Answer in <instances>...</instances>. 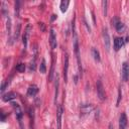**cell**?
Listing matches in <instances>:
<instances>
[{
  "label": "cell",
  "instance_id": "26",
  "mask_svg": "<svg viewBox=\"0 0 129 129\" xmlns=\"http://www.w3.org/2000/svg\"><path fill=\"white\" fill-rule=\"evenodd\" d=\"M121 98H122V93H121V88H119V92H118V100H117V106L119 105Z\"/></svg>",
  "mask_w": 129,
  "mask_h": 129
},
{
  "label": "cell",
  "instance_id": "14",
  "mask_svg": "<svg viewBox=\"0 0 129 129\" xmlns=\"http://www.w3.org/2000/svg\"><path fill=\"white\" fill-rule=\"evenodd\" d=\"M69 4H70V1H68V0H62V1L60 2V6H59L60 11H61V12H66L67 9H68V7H69Z\"/></svg>",
  "mask_w": 129,
  "mask_h": 129
},
{
  "label": "cell",
  "instance_id": "16",
  "mask_svg": "<svg viewBox=\"0 0 129 129\" xmlns=\"http://www.w3.org/2000/svg\"><path fill=\"white\" fill-rule=\"evenodd\" d=\"M39 72H40L41 74H45V73H46V66H45V60H44V58H42V60H41V62H40Z\"/></svg>",
  "mask_w": 129,
  "mask_h": 129
},
{
  "label": "cell",
  "instance_id": "20",
  "mask_svg": "<svg viewBox=\"0 0 129 129\" xmlns=\"http://www.w3.org/2000/svg\"><path fill=\"white\" fill-rule=\"evenodd\" d=\"M16 71L19 72V73H24V71H25V64L24 63H18L16 66Z\"/></svg>",
  "mask_w": 129,
  "mask_h": 129
},
{
  "label": "cell",
  "instance_id": "23",
  "mask_svg": "<svg viewBox=\"0 0 129 129\" xmlns=\"http://www.w3.org/2000/svg\"><path fill=\"white\" fill-rule=\"evenodd\" d=\"M19 4H20L19 1H16L15 2V14H16V16L19 15Z\"/></svg>",
  "mask_w": 129,
  "mask_h": 129
},
{
  "label": "cell",
  "instance_id": "29",
  "mask_svg": "<svg viewBox=\"0 0 129 129\" xmlns=\"http://www.w3.org/2000/svg\"><path fill=\"white\" fill-rule=\"evenodd\" d=\"M39 27H41V30H42V31H44V24H43L42 22H40V23H39Z\"/></svg>",
  "mask_w": 129,
  "mask_h": 129
},
{
  "label": "cell",
  "instance_id": "10",
  "mask_svg": "<svg viewBox=\"0 0 129 129\" xmlns=\"http://www.w3.org/2000/svg\"><path fill=\"white\" fill-rule=\"evenodd\" d=\"M93 110H94V106L91 105V104H84V105L81 106V109H80L81 114H83V115L88 114V113H91Z\"/></svg>",
  "mask_w": 129,
  "mask_h": 129
},
{
  "label": "cell",
  "instance_id": "6",
  "mask_svg": "<svg viewBox=\"0 0 129 129\" xmlns=\"http://www.w3.org/2000/svg\"><path fill=\"white\" fill-rule=\"evenodd\" d=\"M49 44H50V47L52 49H54L56 47V35H55L53 28H51L50 32H49Z\"/></svg>",
  "mask_w": 129,
  "mask_h": 129
},
{
  "label": "cell",
  "instance_id": "2",
  "mask_svg": "<svg viewBox=\"0 0 129 129\" xmlns=\"http://www.w3.org/2000/svg\"><path fill=\"white\" fill-rule=\"evenodd\" d=\"M103 38H104V44H105V48L107 51L110 50V46H111V40H110V36L108 33L107 28L103 29Z\"/></svg>",
  "mask_w": 129,
  "mask_h": 129
},
{
  "label": "cell",
  "instance_id": "27",
  "mask_svg": "<svg viewBox=\"0 0 129 129\" xmlns=\"http://www.w3.org/2000/svg\"><path fill=\"white\" fill-rule=\"evenodd\" d=\"M30 70L31 71H34L35 70V59H33V61L30 62Z\"/></svg>",
  "mask_w": 129,
  "mask_h": 129
},
{
  "label": "cell",
  "instance_id": "8",
  "mask_svg": "<svg viewBox=\"0 0 129 129\" xmlns=\"http://www.w3.org/2000/svg\"><path fill=\"white\" fill-rule=\"evenodd\" d=\"M30 30H31V26H30V24H28V25L26 26V28H25V30H24V34H23V36H22V42H23L24 47L27 46V40H28V36H29V34H30Z\"/></svg>",
  "mask_w": 129,
  "mask_h": 129
},
{
  "label": "cell",
  "instance_id": "13",
  "mask_svg": "<svg viewBox=\"0 0 129 129\" xmlns=\"http://www.w3.org/2000/svg\"><path fill=\"white\" fill-rule=\"evenodd\" d=\"M38 93V87L37 86H35V85H32V86H30L28 89H27V95L28 96H35L36 94Z\"/></svg>",
  "mask_w": 129,
  "mask_h": 129
},
{
  "label": "cell",
  "instance_id": "25",
  "mask_svg": "<svg viewBox=\"0 0 129 129\" xmlns=\"http://www.w3.org/2000/svg\"><path fill=\"white\" fill-rule=\"evenodd\" d=\"M102 5H103V8H104V15L106 16L107 15V5H108V2L107 1H102Z\"/></svg>",
  "mask_w": 129,
  "mask_h": 129
},
{
  "label": "cell",
  "instance_id": "3",
  "mask_svg": "<svg viewBox=\"0 0 129 129\" xmlns=\"http://www.w3.org/2000/svg\"><path fill=\"white\" fill-rule=\"evenodd\" d=\"M68 71H69V55L68 53L64 54V58H63V80L64 83L68 82Z\"/></svg>",
  "mask_w": 129,
  "mask_h": 129
},
{
  "label": "cell",
  "instance_id": "31",
  "mask_svg": "<svg viewBox=\"0 0 129 129\" xmlns=\"http://www.w3.org/2000/svg\"><path fill=\"white\" fill-rule=\"evenodd\" d=\"M55 17H56V15L52 14V15H51V20H54V19H55Z\"/></svg>",
  "mask_w": 129,
  "mask_h": 129
},
{
  "label": "cell",
  "instance_id": "12",
  "mask_svg": "<svg viewBox=\"0 0 129 129\" xmlns=\"http://www.w3.org/2000/svg\"><path fill=\"white\" fill-rule=\"evenodd\" d=\"M15 98H16V94L14 92H9V93H7V94L2 96V100L4 102H9V101H11V100H13Z\"/></svg>",
  "mask_w": 129,
  "mask_h": 129
},
{
  "label": "cell",
  "instance_id": "5",
  "mask_svg": "<svg viewBox=\"0 0 129 129\" xmlns=\"http://www.w3.org/2000/svg\"><path fill=\"white\" fill-rule=\"evenodd\" d=\"M128 124V119L125 113H121L119 118V129H126Z\"/></svg>",
  "mask_w": 129,
  "mask_h": 129
},
{
  "label": "cell",
  "instance_id": "4",
  "mask_svg": "<svg viewBox=\"0 0 129 129\" xmlns=\"http://www.w3.org/2000/svg\"><path fill=\"white\" fill-rule=\"evenodd\" d=\"M122 79L124 82L129 80V64L127 62H123L122 66Z\"/></svg>",
  "mask_w": 129,
  "mask_h": 129
},
{
  "label": "cell",
  "instance_id": "21",
  "mask_svg": "<svg viewBox=\"0 0 129 129\" xmlns=\"http://www.w3.org/2000/svg\"><path fill=\"white\" fill-rule=\"evenodd\" d=\"M6 27H7V33H8V35H10L11 34V19H10L9 16L7 18V25H6Z\"/></svg>",
  "mask_w": 129,
  "mask_h": 129
},
{
  "label": "cell",
  "instance_id": "7",
  "mask_svg": "<svg viewBox=\"0 0 129 129\" xmlns=\"http://www.w3.org/2000/svg\"><path fill=\"white\" fill-rule=\"evenodd\" d=\"M63 109L60 105L57 106V111H56V121H57V129H61V115H62Z\"/></svg>",
  "mask_w": 129,
  "mask_h": 129
},
{
  "label": "cell",
  "instance_id": "18",
  "mask_svg": "<svg viewBox=\"0 0 129 129\" xmlns=\"http://www.w3.org/2000/svg\"><path fill=\"white\" fill-rule=\"evenodd\" d=\"M92 54H93V56H94V59L96 60V61H100V53H99V51L96 49V48H93L92 49Z\"/></svg>",
  "mask_w": 129,
  "mask_h": 129
},
{
  "label": "cell",
  "instance_id": "24",
  "mask_svg": "<svg viewBox=\"0 0 129 129\" xmlns=\"http://www.w3.org/2000/svg\"><path fill=\"white\" fill-rule=\"evenodd\" d=\"M9 84H10V80H6V82H4V83L2 84V87H1V92H3V91L6 89V87H7Z\"/></svg>",
  "mask_w": 129,
  "mask_h": 129
},
{
  "label": "cell",
  "instance_id": "11",
  "mask_svg": "<svg viewBox=\"0 0 129 129\" xmlns=\"http://www.w3.org/2000/svg\"><path fill=\"white\" fill-rule=\"evenodd\" d=\"M12 106H13V108H14V110H15V114H16L17 119L20 121V120H21V118H22V115H23V113H22V110H21L20 106H19L17 103H12Z\"/></svg>",
  "mask_w": 129,
  "mask_h": 129
},
{
  "label": "cell",
  "instance_id": "17",
  "mask_svg": "<svg viewBox=\"0 0 129 129\" xmlns=\"http://www.w3.org/2000/svg\"><path fill=\"white\" fill-rule=\"evenodd\" d=\"M53 69H54V59L52 57V60H51V69H50V72H49V77H48V82H51L52 79H53Z\"/></svg>",
  "mask_w": 129,
  "mask_h": 129
},
{
  "label": "cell",
  "instance_id": "22",
  "mask_svg": "<svg viewBox=\"0 0 129 129\" xmlns=\"http://www.w3.org/2000/svg\"><path fill=\"white\" fill-rule=\"evenodd\" d=\"M19 31H20V24L17 25V28L15 29V33H14V40H16L18 38V35H19Z\"/></svg>",
  "mask_w": 129,
  "mask_h": 129
},
{
  "label": "cell",
  "instance_id": "9",
  "mask_svg": "<svg viewBox=\"0 0 129 129\" xmlns=\"http://www.w3.org/2000/svg\"><path fill=\"white\" fill-rule=\"evenodd\" d=\"M125 43V40L122 37H115L114 38V49L117 51L119 50Z\"/></svg>",
  "mask_w": 129,
  "mask_h": 129
},
{
  "label": "cell",
  "instance_id": "28",
  "mask_svg": "<svg viewBox=\"0 0 129 129\" xmlns=\"http://www.w3.org/2000/svg\"><path fill=\"white\" fill-rule=\"evenodd\" d=\"M118 22H119L118 17H114V19H112V25H114V27H115V25H116Z\"/></svg>",
  "mask_w": 129,
  "mask_h": 129
},
{
  "label": "cell",
  "instance_id": "15",
  "mask_svg": "<svg viewBox=\"0 0 129 129\" xmlns=\"http://www.w3.org/2000/svg\"><path fill=\"white\" fill-rule=\"evenodd\" d=\"M115 28H116V30H117L119 33H122V32H124V30H125V24H124L123 22L119 21V22L115 25Z\"/></svg>",
  "mask_w": 129,
  "mask_h": 129
},
{
  "label": "cell",
  "instance_id": "30",
  "mask_svg": "<svg viewBox=\"0 0 129 129\" xmlns=\"http://www.w3.org/2000/svg\"><path fill=\"white\" fill-rule=\"evenodd\" d=\"M108 129H114V127H113V125H112L111 123L109 124V127H108Z\"/></svg>",
  "mask_w": 129,
  "mask_h": 129
},
{
  "label": "cell",
  "instance_id": "19",
  "mask_svg": "<svg viewBox=\"0 0 129 129\" xmlns=\"http://www.w3.org/2000/svg\"><path fill=\"white\" fill-rule=\"evenodd\" d=\"M57 95H58V76L56 75V78H55V93H54V101L56 102V99H57Z\"/></svg>",
  "mask_w": 129,
  "mask_h": 129
},
{
  "label": "cell",
  "instance_id": "1",
  "mask_svg": "<svg viewBox=\"0 0 129 129\" xmlns=\"http://www.w3.org/2000/svg\"><path fill=\"white\" fill-rule=\"evenodd\" d=\"M96 89H97V95L99 97V99L101 101H104L106 99V95H105V90H104V86L102 84L101 80H98L96 83Z\"/></svg>",
  "mask_w": 129,
  "mask_h": 129
}]
</instances>
